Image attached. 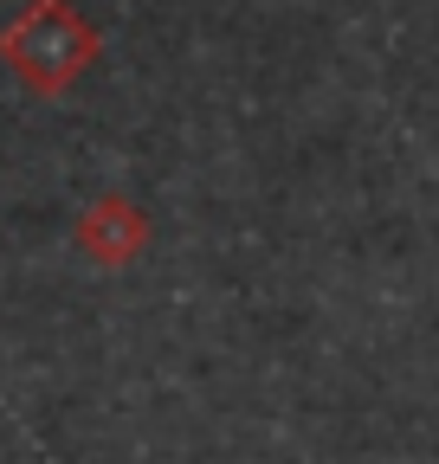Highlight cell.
Instances as JSON below:
<instances>
[{
	"instance_id": "obj_2",
	"label": "cell",
	"mask_w": 439,
	"mask_h": 464,
	"mask_svg": "<svg viewBox=\"0 0 439 464\" xmlns=\"http://www.w3.org/2000/svg\"><path fill=\"white\" fill-rule=\"evenodd\" d=\"M72 246L103 271H123V265H136L149 252V213L130 194H97L72 226Z\"/></svg>"
},
{
	"instance_id": "obj_1",
	"label": "cell",
	"mask_w": 439,
	"mask_h": 464,
	"mask_svg": "<svg viewBox=\"0 0 439 464\" xmlns=\"http://www.w3.org/2000/svg\"><path fill=\"white\" fill-rule=\"evenodd\" d=\"M103 58V33L78 0H33L20 20L0 26V65H7L33 97H65Z\"/></svg>"
}]
</instances>
